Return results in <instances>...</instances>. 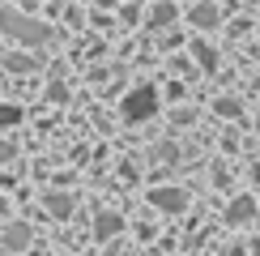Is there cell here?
<instances>
[{
  "label": "cell",
  "mask_w": 260,
  "mask_h": 256,
  "mask_svg": "<svg viewBox=\"0 0 260 256\" xmlns=\"http://www.w3.org/2000/svg\"><path fill=\"white\" fill-rule=\"evenodd\" d=\"M0 26H5L9 35L26 39V43H51V30H47V26H39V21H30V17L13 13V9H5V13H0Z\"/></svg>",
  "instance_id": "cell-1"
},
{
  "label": "cell",
  "mask_w": 260,
  "mask_h": 256,
  "mask_svg": "<svg viewBox=\"0 0 260 256\" xmlns=\"http://www.w3.org/2000/svg\"><path fill=\"white\" fill-rule=\"evenodd\" d=\"M154 111H158V94H154V85H137V90L124 99V120H149Z\"/></svg>",
  "instance_id": "cell-2"
},
{
  "label": "cell",
  "mask_w": 260,
  "mask_h": 256,
  "mask_svg": "<svg viewBox=\"0 0 260 256\" xmlns=\"http://www.w3.org/2000/svg\"><path fill=\"white\" fill-rule=\"evenodd\" d=\"M154 205H158V209H171V213H179L183 205H188V197H183L179 188H158V192H154Z\"/></svg>",
  "instance_id": "cell-3"
},
{
  "label": "cell",
  "mask_w": 260,
  "mask_h": 256,
  "mask_svg": "<svg viewBox=\"0 0 260 256\" xmlns=\"http://www.w3.org/2000/svg\"><path fill=\"white\" fill-rule=\"evenodd\" d=\"M192 26L213 30V26H218V9H213V5H197V9H192Z\"/></svg>",
  "instance_id": "cell-4"
},
{
  "label": "cell",
  "mask_w": 260,
  "mask_h": 256,
  "mask_svg": "<svg viewBox=\"0 0 260 256\" xmlns=\"http://www.w3.org/2000/svg\"><path fill=\"white\" fill-rule=\"evenodd\" d=\"M94 235H99V239H111V235H120V218H115V213H99V222H94Z\"/></svg>",
  "instance_id": "cell-5"
},
{
  "label": "cell",
  "mask_w": 260,
  "mask_h": 256,
  "mask_svg": "<svg viewBox=\"0 0 260 256\" xmlns=\"http://www.w3.org/2000/svg\"><path fill=\"white\" fill-rule=\"evenodd\" d=\"M252 213H256V205H252V201H235V205H231V213H226V218H231V222H252Z\"/></svg>",
  "instance_id": "cell-6"
},
{
  "label": "cell",
  "mask_w": 260,
  "mask_h": 256,
  "mask_svg": "<svg viewBox=\"0 0 260 256\" xmlns=\"http://www.w3.org/2000/svg\"><path fill=\"white\" fill-rule=\"evenodd\" d=\"M47 209L64 218V213H73V197H47Z\"/></svg>",
  "instance_id": "cell-7"
},
{
  "label": "cell",
  "mask_w": 260,
  "mask_h": 256,
  "mask_svg": "<svg viewBox=\"0 0 260 256\" xmlns=\"http://www.w3.org/2000/svg\"><path fill=\"white\" fill-rule=\"evenodd\" d=\"M17 120H21V111H17V107H0V128L17 124Z\"/></svg>",
  "instance_id": "cell-8"
},
{
  "label": "cell",
  "mask_w": 260,
  "mask_h": 256,
  "mask_svg": "<svg viewBox=\"0 0 260 256\" xmlns=\"http://www.w3.org/2000/svg\"><path fill=\"white\" fill-rule=\"evenodd\" d=\"M26 239H30V231H9V235H5V243H9V248H21Z\"/></svg>",
  "instance_id": "cell-9"
},
{
  "label": "cell",
  "mask_w": 260,
  "mask_h": 256,
  "mask_svg": "<svg viewBox=\"0 0 260 256\" xmlns=\"http://www.w3.org/2000/svg\"><path fill=\"white\" fill-rule=\"evenodd\" d=\"M13 158V145H0V163H9Z\"/></svg>",
  "instance_id": "cell-10"
}]
</instances>
